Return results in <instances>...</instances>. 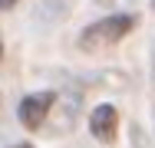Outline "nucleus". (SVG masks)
Wrapping results in <instances>:
<instances>
[{"label":"nucleus","mask_w":155,"mask_h":148,"mask_svg":"<svg viewBox=\"0 0 155 148\" xmlns=\"http://www.w3.org/2000/svg\"><path fill=\"white\" fill-rule=\"evenodd\" d=\"M13 148H33V145H27V142H20V145H13Z\"/></svg>","instance_id":"obj_5"},{"label":"nucleus","mask_w":155,"mask_h":148,"mask_svg":"<svg viewBox=\"0 0 155 148\" xmlns=\"http://www.w3.org/2000/svg\"><path fill=\"white\" fill-rule=\"evenodd\" d=\"M89 132H93L99 142L109 145L116 138V132H119V112L112 105H96L93 115H89Z\"/></svg>","instance_id":"obj_3"},{"label":"nucleus","mask_w":155,"mask_h":148,"mask_svg":"<svg viewBox=\"0 0 155 148\" xmlns=\"http://www.w3.org/2000/svg\"><path fill=\"white\" fill-rule=\"evenodd\" d=\"M53 102H56V95H53V92H36V95H27V99L20 102V109H17L20 125H23V128H40V125H43V118H46V112L53 109Z\"/></svg>","instance_id":"obj_2"},{"label":"nucleus","mask_w":155,"mask_h":148,"mask_svg":"<svg viewBox=\"0 0 155 148\" xmlns=\"http://www.w3.org/2000/svg\"><path fill=\"white\" fill-rule=\"evenodd\" d=\"M0 56H3V43H0Z\"/></svg>","instance_id":"obj_6"},{"label":"nucleus","mask_w":155,"mask_h":148,"mask_svg":"<svg viewBox=\"0 0 155 148\" xmlns=\"http://www.w3.org/2000/svg\"><path fill=\"white\" fill-rule=\"evenodd\" d=\"M135 27V20L129 13H116V17H106V20H96L93 27H86L79 33V46L83 50H102V46H112L119 43L122 36H129V30Z\"/></svg>","instance_id":"obj_1"},{"label":"nucleus","mask_w":155,"mask_h":148,"mask_svg":"<svg viewBox=\"0 0 155 148\" xmlns=\"http://www.w3.org/2000/svg\"><path fill=\"white\" fill-rule=\"evenodd\" d=\"M13 3H17V0H0V7H3V10H7V7H13Z\"/></svg>","instance_id":"obj_4"}]
</instances>
